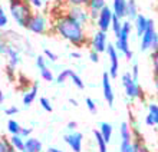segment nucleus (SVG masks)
<instances>
[{"mask_svg":"<svg viewBox=\"0 0 158 152\" xmlns=\"http://www.w3.org/2000/svg\"><path fill=\"white\" fill-rule=\"evenodd\" d=\"M152 59V70H154V78H158V52H154L151 55Z\"/></svg>","mask_w":158,"mask_h":152,"instance_id":"obj_36","label":"nucleus"},{"mask_svg":"<svg viewBox=\"0 0 158 152\" xmlns=\"http://www.w3.org/2000/svg\"><path fill=\"white\" fill-rule=\"evenodd\" d=\"M131 32H132V23L131 20H125L124 25H122V30H121L119 37H117L115 40V47H117L118 52L124 53V56L128 60L134 58V52L129 47V36H131Z\"/></svg>","mask_w":158,"mask_h":152,"instance_id":"obj_3","label":"nucleus"},{"mask_svg":"<svg viewBox=\"0 0 158 152\" xmlns=\"http://www.w3.org/2000/svg\"><path fill=\"white\" fill-rule=\"evenodd\" d=\"M72 72H73L72 69H63L62 72H59L58 76H56V82L58 83H65L68 79H71Z\"/></svg>","mask_w":158,"mask_h":152,"instance_id":"obj_28","label":"nucleus"},{"mask_svg":"<svg viewBox=\"0 0 158 152\" xmlns=\"http://www.w3.org/2000/svg\"><path fill=\"white\" fill-rule=\"evenodd\" d=\"M9 23V19H7V14L4 13V9L0 7V27L2 29H4L6 26H7Z\"/></svg>","mask_w":158,"mask_h":152,"instance_id":"obj_39","label":"nucleus"},{"mask_svg":"<svg viewBox=\"0 0 158 152\" xmlns=\"http://www.w3.org/2000/svg\"><path fill=\"white\" fill-rule=\"evenodd\" d=\"M43 56H45L48 60H50V62L58 60V55L55 53V52H52L50 49H43Z\"/></svg>","mask_w":158,"mask_h":152,"instance_id":"obj_37","label":"nucleus"},{"mask_svg":"<svg viewBox=\"0 0 158 152\" xmlns=\"http://www.w3.org/2000/svg\"><path fill=\"white\" fill-rule=\"evenodd\" d=\"M138 14H139V12H138L137 0H128V3H127V19L134 22Z\"/></svg>","mask_w":158,"mask_h":152,"instance_id":"obj_21","label":"nucleus"},{"mask_svg":"<svg viewBox=\"0 0 158 152\" xmlns=\"http://www.w3.org/2000/svg\"><path fill=\"white\" fill-rule=\"evenodd\" d=\"M66 14L75 19L78 23H81L82 26L86 27L91 22V14H89V10L85 6H68L66 9Z\"/></svg>","mask_w":158,"mask_h":152,"instance_id":"obj_7","label":"nucleus"},{"mask_svg":"<svg viewBox=\"0 0 158 152\" xmlns=\"http://www.w3.org/2000/svg\"><path fill=\"white\" fill-rule=\"evenodd\" d=\"M46 60L48 59L43 56V55H39V56H36V66H38L39 70H43L48 68V63H46Z\"/></svg>","mask_w":158,"mask_h":152,"instance_id":"obj_34","label":"nucleus"},{"mask_svg":"<svg viewBox=\"0 0 158 152\" xmlns=\"http://www.w3.org/2000/svg\"><path fill=\"white\" fill-rule=\"evenodd\" d=\"M158 33L157 26H155V22L152 19H150V25H148V29L145 30V33L142 35L141 37V43H139V49L141 52H147V50H151V46H152V42L155 39V35Z\"/></svg>","mask_w":158,"mask_h":152,"instance_id":"obj_10","label":"nucleus"},{"mask_svg":"<svg viewBox=\"0 0 158 152\" xmlns=\"http://www.w3.org/2000/svg\"><path fill=\"white\" fill-rule=\"evenodd\" d=\"M10 144L17 152H23L25 151V144H26V139L22 138L20 135H12L10 136Z\"/></svg>","mask_w":158,"mask_h":152,"instance_id":"obj_24","label":"nucleus"},{"mask_svg":"<svg viewBox=\"0 0 158 152\" xmlns=\"http://www.w3.org/2000/svg\"><path fill=\"white\" fill-rule=\"evenodd\" d=\"M4 101H6V96H4L3 92H0V103H3Z\"/></svg>","mask_w":158,"mask_h":152,"instance_id":"obj_49","label":"nucleus"},{"mask_svg":"<svg viewBox=\"0 0 158 152\" xmlns=\"http://www.w3.org/2000/svg\"><path fill=\"white\" fill-rule=\"evenodd\" d=\"M69 103H71V105H73V106H78V105H79L78 101H76V99H73V98L69 99Z\"/></svg>","mask_w":158,"mask_h":152,"instance_id":"obj_48","label":"nucleus"},{"mask_svg":"<svg viewBox=\"0 0 158 152\" xmlns=\"http://www.w3.org/2000/svg\"><path fill=\"white\" fill-rule=\"evenodd\" d=\"M39 103H40V106L45 109L46 112H52L53 111V106H52V102H50L48 98H45V96H42V98H39Z\"/></svg>","mask_w":158,"mask_h":152,"instance_id":"obj_32","label":"nucleus"},{"mask_svg":"<svg viewBox=\"0 0 158 152\" xmlns=\"http://www.w3.org/2000/svg\"><path fill=\"white\" fill-rule=\"evenodd\" d=\"M63 141L68 144V146L72 149V152H82V144H83V134L78 131L68 132L63 135Z\"/></svg>","mask_w":158,"mask_h":152,"instance_id":"obj_12","label":"nucleus"},{"mask_svg":"<svg viewBox=\"0 0 158 152\" xmlns=\"http://www.w3.org/2000/svg\"><path fill=\"white\" fill-rule=\"evenodd\" d=\"M9 45H10V43H9ZM4 58L7 60V63H6V73H7L9 79H12L15 72H16V69H17V66L20 63V52H19V47L10 45Z\"/></svg>","mask_w":158,"mask_h":152,"instance_id":"obj_6","label":"nucleus"},{"mask_svg":"<svg viewBox=\"0 0 158 152\" xmlns=\"http://www.w3.org/2000/svg\"><path fill=\"white\" fill-rule=\"evenodd\" d=\"M9 12L16 25L23 29H27V25L35 13L27 0H9Z\"/></svg>","mask_w":158,"mask_h":152,"instance_id":"obj_2","label":"nucleus"},{"mask_svg":"<svg viewBox=\"0 0 158 152\" xmlns=\"http://www.w3.org/2000/svg\"><path fill=\"white\" fill-rule=\"evenodd\" d=\"M134 23V29H135V33H137L138 37H142V35L145 33V30L148 29V25H150V19L145 16V14H142L139 13L137 16V19L132 22Z\"/></svg>","mask_w":158,"mask_h":152,"instance_id":"obj_14","label":"nucleus"},{"mask_svg":"<svg viewBox=\"0 0 158 152\" xmlns=\"http://www.w3.org/2000/svg\"><path fill=\"white\" fill-rule=\"evenodd\" d=\"M89 60H91L92 63H98V62H99V53L95 52V50H91V52H89Z\"/></svg>","mask_w":158,"mask_h":152,"instance_id":"obj_43","label":"nucleus"},{"mask_svg":"<svg viewBox=\"0 0 158 152\" xmlns=\"http://www.w3.org/2000/svg\"><path fill=\"white\" fill-rule=\"evenodd\" d=\"M0 152H17V151L12 146L10 139L2 136V139H0Z\"/></svg>","mask_w":158,"mask_h":152,"instance_id":"obj_27","label":"nucleus"},{"mask_svg":"<svg viewBox=\"0 0 158 152\" xmlns=\"http://www.w3.org/2000/svg\"><path fill=\"white\" fill-rule=\"evenodd\" d=\"M119 152H135V145H134V141H132V142H125V141H121Z\"/></svg>","mask_w":158,"mask_h":152,"instance_id":"obj_30","label":"nucleus"},{"mask_svg":"<svg viewBox=\"0 0 158 152\" xmlns=\"http://www.w3.org/2000/svg\"><path fill=\"white\" fill-rule=\"evenodd\" d=\"M46 152H63V151L59 148H55V146H49V148L46 149Z\"/></svg>","mask_w":158,"mask_h":152,"instance_id":"obj_47","label":"nucleus"},{"mask_svg":"<svg viewBox=\"0 0 158 152\" xmlns=\"http://www.w3.org/2000/svg\"><path fill=\"white\" fill-rule=\"evenodd\" d=\"M108 33L102 32V30H96L91 37V46L92 50H95L98 53H104L108 49Z\"/></svg>","mask_w":158,"mask_h":152,"instance_id":"obj_9","label":"nucleus"},{"mask_svg":"<svg viewBox=\"0 0 158 152\" xmlns=\"http://www.w3.org/2000/svg\"><path fill=\"white\" fill-rule=\"evenodd\" d=\"M131 75H132V78L138 82V76H139V66H138V63H134V65H132V69H131Z\"/></svg>","mask_w":158,"mask_h":152,"instance_id":"obj_42","label":"nucleus"},{"mask_svg":"<svg viewBox=\"0 0 158 152\" xmlns=\"http://www.w3.org/2000/svg\"><path fill=\"white\" fill-rule=\"evenodd\" d=\"M48 29H49L48 17L42 12H35L29 25H27V30L35 33V35H45V33H48Z\"/></svg>","mask_w":158,"mask_h":152,"instance_id":"obj_5","label":"nucleus"},{"mask_svg":"<svg viewBox=\"0 0 158 152\" xmlns=\"http://www.w3.org/2000/svg\"><path fill=\"white\" fill-rule=\"evenodd\" d=\"M134 145H135V152H150L148 148L141 142V139H135L134 141Z\"/></svg>","mask_w":158,"mask_h":152,"instance_id":"obj_40","label":"nucleus"},{"mask_svg":"<svg viewBox=\"0 0 158 152\" xmlns=\"http://www.w3.org/2000/svg\"><path fill=\"white\" fill-rule=\"evenodd\" d=\"M154 85H155V91H157V96H158V78H154Z\"/></svg>","mask_w":158,"mask_h":152,"instance_id":"obj_50","label":"nucleus"},{"mask_svg":"<svg viewBox=\"0 0 158 152\" xmlns=\"http://www.w3.org/2000/svg\"><path fill=\"white\" fill-rule=\"evenodd\" d=\"M119 136H121V141H125V142H132L134 141V131H132V128L129 126L128 122L121 123Z\"/></svg>","mask_w":158,"mask_h":152,"instance_id":"obj_19","label":"nucleus"},{"mask_svg":"<svg viewBox=\"0 0 158 152\" xmlns=\"http://www.w3.org/2000/svg\"><path fill=\"white\" fill-rule=\"evenodd\" d=\"M145 125L148 126H158V103L148 105V113L145 116Z\"/></svg>","mask_w":158,"mask_h":152,"instance_id":"obj_16","label":"nucleus"},{"mask_svg":"<svg viewBox=\"0 0 158 152\" xmlns=\"http://www.w3.org/2000/svg\"><path fill=\"white\" fill-rule=\"evenodd\" d=\"M71 80L73 82V85H75L78 89H83L85 88V83H83V80H82V78L79 76L76 72H72V75H71Z\"/></svg>","mask_w":158,"mask_h":152,"instance_id":"obj_31","label":"nucleus"},{"mask_svg":"<svg viewBox=\"0 0 158 152\" xmlns=\"http://www.w3.org/2000/svg\"><path fill=\"white\" fill-rule=\"evenodd\" d=\"M85 105H86V108H88V111L91 112V113H96V103H95V101L92 98H86L85 99Z\"/></svg>","mask_w":158,"mask_h":152,"instance_id":"obj_35","label":"nucleus"},{"mask_svg":"<svg viewBox=\"0 0 158 152\" xmlns=\"http://www.w3.org/2000/svg\"><path fill=\"white\" fill-rule=\"evenodd\" d=\"M65 3L68 6H85L86 7L89 0H65Z\"/></svg>","mask_w":158,"mask_h":152,"instance_id":"obj_38","label":"nucleus"},{"mask_svg":"<svg viewBox=\"0 0 158 152\" xmlns=\"http://www.w3.org/2000/svg\"><path fill=\"white\" fill-rule=\"evenodd\" d=\"M105 6H108L106 4V0H89V3H88V10H89V14H91V20L96 22L98 19V14Z\"/></svg>","mask_w":158,"mask_h":152,"instance_id":"obj_15","label":"nucleus"},{"mask_svg":"<svg viewBox=\"0 0 158 152\" xmlns=\"http://www.w3.org/2000/svg\"><path fill=\"white\" fill-rule=\"evenodd\" d=\"M40 76H42L43 80H46V82H53V80H56V76H55L53 72H52L49 68L40 70Z\"/></svg>","mask_w":158,"mask_h":152,"instance_id":"obj_29","label":"nucleus"},{"mask_svg":"<svg viewBox=\"0 0 158 152\" xmlns=\"http://www.w3.org/2000/svg\"><path fill=\"white\" fill-rule=\"evenodd\" d=\"M119 52L117 50L114 43H109L108 49H106V55L109 59V75L111 78H118V70H119Z\"/></svg>","mask_w":158,"mask_h":152,"instance_id":"obj_11","label":"nucleus"},{"mask_svg":"<svg viewBox=\"0 0 158 152\" xmlns=\"http://www.w3.org/2000/svg\"><path fill=\"white\" fill-rule=\"evenodd\" d=\"M53 29L62 39L69 42L71 45L78 46V47L85 46L88 42H91L88 39V33H86L85 26L78 23L75 19H72L66 13L62 14V16H59L55 20Z\"/></svg>","mask_w":158,"mask_h":152,"instance_id":"obj_1","label":"nucleus"},{"mask_svg":"<svg viewBox=\"0 0 158 152\" xmlns=\"http://www.w3.org/2000/svg\"><path fill=\"white\" fill-rule=\"evenodd\" d=\"M122 25H124V22L121 20L118 16H115V14H114L112 26H111V29H112V32H114V35H115V37H119L121 30H122Z\"/></svg>","mask_w":158,"mask_h":152,"instance_id":"obj_26","label":"nucleus"},{"mask_svg":"<svg viewBox=\"0 0 158 152\" xmlns=\"http://www.w3.org/2000/svg\"><path fill=\"white\" fill-rule=\"evenodd\" d=\"M27 2H29V4L32 6V9L35 12H40L46 0H27Z\"/></svg>","mask_w":158,"mask_h":152,"instance_id":"obj_33","label":"nucleus"},{"mask_svg":"<svg viewBox=\"0 0 158 152\" xmlns=\"http://www.w3.org/2000/svg\"><path fill=\"white\" fill-rule=\"evenodd\" d=\"M112 19H114L112 7L105 6L99 12L98 19H96V22H95L96 26H98V30H102V32L108 33V29H111V26H112Z\"/></svg>","mask_w":158,"mask_h":152,"instance_id":"obj_8","label":"nucleus"},{"mask_svg":"<svg viewBox=\"0 0 158 152\" xmlns=\"http://www.w3.org/2000/svg\"><path fill=\"white\" fill-rule=\"evenodd\" d=\"M42 151H43L42 141H39L38 138H33V136H30V138L26 139L25 151L23 152H42Z\"/></svg>","mask_w":158,"mask_h":152,"instance_id":"obj_18","label":"nucleus"},{"mask_svg":"<svg viewBox=\"0 0 158 152\" xmlns=\"http://www.w3.org/2000/svg\"><path fill=\"white\" fill-rule=\"evenodd\" d=\"M112 125L108 122H101L99 125V132L101 135L104 136V139L106 141V144H109L111 142V138H112Z\"/></svg>","mask_w":158,"mask_h":152,"instance_id":"obj_23","label":"nucleus"},{"mask_svg":"<svg viewBox=\"0 0 158 152\" xmlns=\"http://www.w3.org/2000/svg\"><path fill=\"white\" fill-rule=\"evenodd\" d=\"M92 134H94V138H95V141H96L98 151L99 152H108V144H106V141L104 139V136L101 135L99 129H94Z\"/></svg>","mask_w":158,"mask_h":152,"instance_id":"obj_22","label":"nucleus"},{"mask_svg":"<svg viewBox=\"0 0 158 152\" xmlns=\"http://www.w3.org/2000/svg\"><path fill=\"white\" fill-rule=\"evenodd\" d=\"M127 3H128V0H112V6H111L112 12L121 20L127 17Z\"/></svg>","mask_w":158,"mask_h":152,"instance_id":"obj_17","label":"nucleus"},{"mask_svg":"<svg viewBox=\"0 0 158 152\" xmlns=\"http://www.w3.org/2000/svg\"><path fill=\"white\" fill-rule=\"evenodd\" d=\"M76 128H78V122H76V121H69V122L66 123V129H69V132L76 131Z\"/></svg>","mask_w":158,"mask_h":152,"instance_id":"obj_45","label":"nucleus"},{"mask_svg":"<svg viewBox=\"0 0 158 152\" xmlns=\"http://www.w3.org/2000/svg\"><path fill=\"white\" fill-rule=\"evenodd\" d=\"M58 2H65V0H58Z\"/></svg>","mask_w":158,"mask_h":152,"instance_id":"obj_51","label":"nucleus"},{"mask_svg":"<svg viewBox=\"0 0 158 152\" xmlns=\"http://www.w3.org/2000/svg\"><path fill=\"white\" fill-rule=\"evenodd\" d=\"M121 82H122V86H124V89H125V95H127L129 99L144 98V92H142L141 86L138 85L137 80L132 78L131 72H125V73L121 76Z\"/></svg>","mask_w":158,"mask_h":152,"instance_id":"obj_4","label":"nucleus"},{"mask_svg":"<svg viewBox=\"0 0 158 152\" xmlns=\"http://www.w3.org/2000/svg\"><path fill=\"white\" fill-rule=\"evenodd\" d=\"M71 58L72 59H81V58H82V55L79 53V52H72V53H71Z\"/></svg>","mask_w":158,"mask_h":152,"instance_id":"obj_46","label":"nucleus"},{"mask_svg":"<svg viewBox=\"0 0 158 152\" xmlns=\"http://www.w3.org/2000/svg\"><path fill=\"white\" fill-rule=\"evenodd\" d=\"M102 92H104V98H105V101H106V103H108V106L112 108L114 102H115V95H114L109 72H104V73H102Z\"/></svg>","mask_w":158,"mask_h":152,"instance_id":"obj_13","label":"nucleus"},{"mask_svg":"<svg viewBox=\"0 0 158 152\" xmlns=\"http://www.w3.org/2000/svg\"><path fill=\"white\" fill-rule=\"evenodd\" d=\"M19 113V108L17 106H9L4 109V115L6 116H13V115H17Z\"/></svg>","mask_w":158,"mask_h":152,"instance_id":"obj_41","label":"nucleus"},{"mask_svg":"<svg viewBox=\"0 0 158 152\" xmlns=\"http://www.w3.org/2000/svg\"><path fill=\"white\" fill-rule=\"evenodd\" d=\"M6 128H7V132L10 134V135H20V132H22L20 123L17 122V121H15V119H9Z\"/></svg>","mask_w":158,"mask_h":152,"instance_id":"obj_25","label":"nucleus"},{"mask_svg":"<svg viewBox=\"0 0 158 152\" xmlns=\"http://www.w3.org/2000/svg\"><path fill=\"white\" fill-rule=\"evenodd\" d=\"M30 134H32V128H22V132H20V136L22 138H30Z\"/></svg>","mask_w":158,"mask_h":152,"instance_id":"obj_44","label":"nucleus"},{"mask_svg":"<svg viewBox=\"0 0 158 152\" xmlns=\"http://www.w3.org/2000/svg\"><path fill=\"white\" fill-rule=\"evenodd\" d=\"M38 89H39L38 83H33L29 91L25 92L23 99H22V102H23V105H25V106H30V105L35 102V99H36V96H38Z\"/></svg>","mask_w":158,"mask_h":152,"instance_id":"obj_20","label":"nucleus"}]
</instances>
